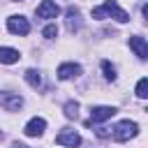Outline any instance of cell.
I'll return each mask as SVG.
<instances>
[{
  "label": "cell",
  "instance_id": "18",
  "mask_svg": "<svg viewBox=\"0 0 148 148\" xmlns=\"http://www.w3.org/2000/svg\"><path fill=\"white\" fill-rule=\"evenodd\" d=\"M14 2H16V0H14Z\"/></svg>",
  "mask_w": 148,
  "mask_h": 148
},
{
  "label": "cell",
  "instance_id": "4",
  "mask_svg": "<svg viewBox=\"0 0 148 148\" xmlns=\"http://www.w3.org/2000/svg\"><path fill=\"white\" fill-rule=\"evenodd\" d=\"M0 106L5 111H18L23 106V99L16 92H0Z\"/></svg>",
  "mask_w": 148,
  "mask_h": 148
},
{
  "label": "cell",
  "instance_id": "15",
  "mask_svg": "<svg viewBox=\"0 0 148 148\" xmlns=\"http://www.w3.org/2000/svg\"><path fill=\"white\" fill-rule=\"evenodd\" d=\"M102 69H104V76H106L109 81H113V79H116V67H113L109 60H104V62H102Z\"/></svg>",
  "mask_w": 148,
  "mask_h": 148
},
{
  "label": "cell",
  "instance_id": "12",
  "mask_svg": "<svg viewBox=\"0 0 148 148\" xmlns=\"http://www.w3.org/2000/svg\"><path fill=\"white\" fill-rule=\"evenodd\" d=\"M25 81H28L32 88H39L42 76H39V72H37V69H28V72H25Z\"/></svg>",
  "mask_w": 148,
  "mask_h": 148
},
{
  "label": "cell",
  "instance_id": "2",
  "mask_svg": "<svg viewBox=\"0 0 148 148\" xmlns=\"http://www.w3.org/2000/svg\"><path fill=\"white\" fill-rule=\"evenodd\" d=\"M136 132H139V125H136V123L123 120V123H118V125L113 127V139H116V141H130L132 136H136Z\"/></svg>",
  "mask_w": 148,
  "mask_h": 148
},
{
  "label": "cell",
  "instance_id": "1",
  "mask_svg": "<svg viewBox=\"0 0 148 148\" xmlns=\"http://www.w3.org/2000/svg\"><path fill=\"white\" fill-rule=\"evenodd\" d=\"M104 16H113L118 23H127V21H130V14L123 12V9L116 5V0H104L102 7H95V9H92V18H104Z\"/></svg>",
  "mask_w": 148,
  "mask_h": 148
},
{
  "label": "cell",
  "instance_id": "8",
  "mask_svg": "<svg viewBox=\"0 0 148 148\" xmlns=\"http://www.w3.org/2000/svg\"><path fill=\"white\" fill-rule=\"evenodd\" d=\"M44 130H46V120L44 118H32V120H28L23 132H25V136H42Z\"/></svg>",
  "mask_w": 148,
  "mask_h": 148
},
{
  "label": "cell",
  "instance_id": "7",
  "mask_svg": "<svg viewBox=\"0 0 148 148\" xmlns=\"http://www.w3.org/2000/svg\"><path fill=\"white\" fill-rule=\"evenodd\" d=\"M56 143H60V146H69V148H74V146H79L81 143V136L74 132V130H62L58 136H56Z\"/></svg>",
  "mask_w": 148,
  "mask_h": 148
},
{
  "label": "cell",
  "instance_id": "13",
  "mask_svg": "<svg viewBox=\"0 0 148 148\" xmlns=\"http://www.w3.org/2000/svg\"><path fill=\"white\" fill-rule=\"evenodd\" d=\"M136 97H141V99L148 97V79H146V76L139 79V83H136Z\"/></svg>",
  "mask_w": 148,
  "mask_h": 148
},
{
  "label": "cell",
  "instance_id": "5",
  "mask_svg": "<svg viewBox=\"0 0 148 148\" xmlns=\"http://www.w3.org/2000/svg\"><path fill=\"white\" fill-rule=\"evenodd\" d=\"M113 113H116V109H113V106H92V109H90V120H88L86 125L90 127L92 123H102V120H109Z\"/></svg>",
  "mask_w": 148,
  "mask_h": 148
},
{
  "label": "cell",
  "instance_id": "17",
  "mask_svg": "<svg viewBox=\"0 0 148 148\" xmlns=\"http://www.w3.org/2000/svg\"><path fill=\"white\" fill-rule=\"evenodd\" d=\"M44 37H46V39H56V37H58V28H56V25H46V28H44Z\"/></svg>",
  "mask_w": 148,
  "mask_h": 148
},
{
  "label": "cell",
  "instance_id": "3",
  "mask_svg": "<svg viewBox=\"0 0 148 148\" xmlns=\"http://www.w3.org/2000/svg\"><path fill=\"white\" fill-rule=\"evenodd\" d=\"M7 30L12 32V35H28L30 32V23H28V18H23V16H9L7 18Z\"/></svg>",
  "mask_w": 148,
  "mask_h": 148
},
{
  "label": "cell",
  "instance_id": "10",
  "mask_svg": "<svg viewBox=\"0 0 148 148\" xmlns=\"http://www.w3.org/2000/svg\"><path fill=\"white\" fill-rule=\"evenodd\" d=\"M130 46H132V51H134L141 60L148 58V44H146L143 37H130Z\"/></svg>",
  "mask_w": 148,
  "mask_h": 148
},
{
  "label": "cell",
  "instance_id": "14",
  "mask_svg": "<svg viewBox=\"0 0 148 148\" xmlns=\"http://www.w3.org/2000/svg\"><path fill=\"white\" fill-rule=\"evenodd\" d=\"M76 16H79V12H76V9H67V28H69V30L79 28V21H74Z\"/></svg>",
  "mask_w": 148,
  "mask_h": 148
},
{
  "label": "cell",
  "instance_id": "11",
  "mask_svg": "<svg viewBox=\"0 0 148 148\" xmlns=\"http://www.w3.org/2000/svg\"><path fill=\"white\" fill-rule=\"evenodd\" d=\"M18 51L16 49H9V46H0V62H5V65H14V62H18Z\"/></svg>",
  "mask_w": 148,
  "mask_h": 148
},
{
  "label": "cell",
  "instance_id": "6",
  "mask_svg": "<svg viewBox=\"0 0 148 148\" xmlns=\"http://www.w3.org/2000/svg\"><path fill=\"white\" fill-rule=\"evenodd\" d=\"M58 14H60V7L53 0H42L39 7H37V16L39 18H56Z\"/></svg>",
  "mask_w": 148,
  "mask_h": 148
},
{
  "label": "cell",
  "instance_id": "9",
  "mask_svg": "<svg viewBox=\"0 0 148 148\" xmlns=\"http://www.w3.org/2000/svg\"><path fill=\"white\" fill-rule=\"evenodd\" d=\"M79 74H81V65H76V62H65V65L58 67V79H62V81L74 79Z\"/></svg>",
  "mask_w": 148,
  "mask_h": 148
},
{
  "label": "cell",
  "instance_id": "16",
  "mask_svg": "<svg viewBox=\"0 0 148 148\" xmlns=\"http://www.w3.org/2000/svg\"><path fill=\"white\" fill-rule=\"evenodd\" d=\"M65 116L67 118H76L79 116V104L76 102H67L65 104Z\"/></svg>",
  "mask_w": 148,
  "mask_h": 148
}]
</instances>
